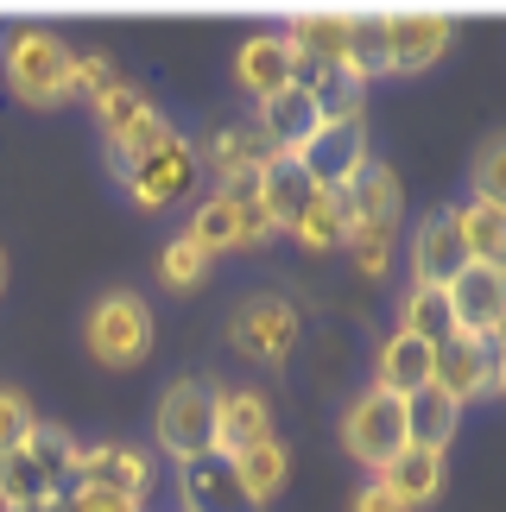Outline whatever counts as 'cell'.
Masks as SVG:
<instances>
[{
  "mask_svg": "<svg viewBox=\"0 0 506 512\" xmlns=\"http://www.w3.org/2000/svg\"><path fill=\"white\" fill-rule=\"evenodd\" d=\"M70 45L45 26H19L7 38V89L19 95L26 108H51L70 95Z\"/></svg>",
  "mask_w": 506,
  "mask_h": 512,
  "instance_id": "obj_1",
  "label": "cell"
},
{
  "mask_svg": "<svg viewBox=\"0 0 506 512\" xmlns=\"http://www.w3.org/2000/svg\"><path fill=\"white\" fill-rule=\"evenodd\" d=\"M342 443H348V456H355L367 475H386V468L412 449V443H405V399L367 386L361 399L342 411Z\"/></svg>",
  "mask_w": 506,
  "mask_h": 512,
  "instance_id": "obj_2",
  "label": "cell"
},
{
  "mask_svg": "<svg viewBox=\"0 0 506 512\" xmlns=\"http://www.w3.org/2000/svg\"><path fill=\"white\" fill-rule=\"evenodd\" d=\"M159 449L178 468L216 456V386L209 380L165 386V399H159Z\"/></svg>",
  "mask_w": 506,
  "mask_h": 512,
  "instance_id": "obj_3",
  "label": "cell"
},
{
  "mask_svg": "<svg viewBox=\"0 0 506 512\" xmlns=\"http://www.w3.org/2000/svg\"><path fill=\"white\" fill-rule=\"evenodd\" d=\"M89 354L102 367H140L152 354V310L140 304V291H108L89 310Z\"/></svg>",
  "mask_w": 506,
  "mask_h": 512,
  "instance_id": "obj_4",
  "label": "cell"
},
{
  "mask_svg": "<svg viewBox=\"0 0 506 512\" xmlns=\"http://www.w3.org/2000/svg\"><path fill=\"white\" fill-rule=\"evenodd\" d=\"M298 159H304L310 177H317L323 196H342L367 171V121H323Z\"/></svg>",
  "mask_w": 506,
  "mask_h": 512,
  "instance_id": "obj_5",
  "label": "cell"
},
{
  "mask_svg": "<svg viewBox=\"0 0 506 512\" xmlns=\"http://www.w3.org/2000/svg\"><path fill=\"white\" fill-rule=\"evenodd\" d=\"M228 342H235L247 361H266L279 367L291 348H298V310L285 298H247L235 310V323H228Z\"/></svg>",
  "mask_w": 506,
  "mask_h": 512,
  "instance_id": "obj_6",
  "label": "cell"
},
{
  "mask_svg": "<svg viewBox=\"0 0 506 512\" xmlns=\"http://www.w3.org/2000/svg\"><path fill=\"white\" fill-rule=\"evenodd\" d=\"M494 380H500V348L488 342V336H443L437 342V392H450L456 405H469V399H481V392H494Z\"/></svg>",
  "mask_w": 506,
  "mask_h": 512,
  "instance_id": "obj_7",
  "label": "cell"
},
{
  "mask_svg": "<svg viewBox=\"0 0 506 512\" xmlns=\"http://www.w3.org/2000/svg\"><path fill=\"white\" fill-rule=\"evenodd\" d=\"M456 38L450 13H386V76L431 70Z\"/></svg>",
  "mask_w": 506,
  "mask_h": 512,
  "instance_id": "obj_8",
  "label": "cell"
},
{
  "mask_svg": "<svg viewBox=\"0 0 506 512\" xmlns=\"http://www.w3.org/2000/svg\"><path fill=\"white\" fill-rule=\"evenodd\" d=\"M121 184L133 190V203L140 209H165V203H178V196L197 184V146L184 140V133H171V140L152 152V159H140Z\"/></svg>",
  "mask_w": 506,
  "mask_h": 512,
  "instance_id": "obj_9",
  "label": "cell"
},
{
  "mask_svg": "<svg viewBox=\"0 0 506 512\" xmlns=\"http://www.w3.org/2000/svg\"><path fill=\"white\" fill-rule=\"evenodd\" d=\"M272 443V405L253 386H216V456L241 462L247 449Z\"/></svg>",
  "mask_w": 506,
  "mask_h": 512,
  "instance_id": "obj_10",
  "label": "cell"
},
{
  "mask_svg": "<svg viewBox=\"0 0 506 512\" xmlns=\"http://www.w3.org/2000/svg\"><path fill=\"white\" fill-rule=\"evenodd\" d=\"M450 310L462 336H488L506 323V266H462L450 279Z\"/></svg>",
  "mask_w": 506,
  "mask_h": 512,
  "instance_id": "obj_11",
  "label": "cell"
},
{
  "mask_svg": "<svg viewBox=\"0 0 506 512\" xmlns=\"http://www.w3.org/2000/svg\"><path fill=\"white\" fill-rule=\"evenodd\" d=\"M469 266V247H462V215L456 209H437L424 215L418 234H412V285H443Z\"/></svg>",
  "mask_w": 506,
  "mask_h": 512,
  "instance_id": "obj_12",
  "label": "cell"
},
{
  "mask_svg": "<svg viewBox=\"0 0 506 512\" xmlns=\"http://www.w3.org/2000/svg\"><path fill=\"white\" fill-rule=\"evenodd\" d=\"M431 380H437V342L412 336V329H393L374 354V386L393 392V399H412V392H424Z\"/></svg>",
  "mask_w": 506,
  "mask_h": 512,
  "instance_id": "obj_13",
  "label": "cell"
},
{
  "mask_svg": "<svg viewBox=\"0 0 506 512\" xmlns=\"http://www.w3.org/2000/svg\"><path fill=\"white\" fill-rule=\"evenodd\" d=\"M317 177L304 171V159L298 152H272V159L260 165V203H266V215L279 228H298L310 209H317Z\"/></svg>",
  "mask_w": 506,
  "mask_h": 512,
  "instance_id": "obj_14",
  "label": "cell"
},
{
  "mask_svg": "<svg viewBox=\"0 0 506 512\" xmlns=\"http://www.w3.org/2000/svg\"><path fill=\"white\" fill-rule=\"evenodd\" d=\"M342 222H348V234H393V222H399V177L367 159V171L342 190Z\"/></svg>",
  "mask_w": 506,
  "mask_h": 512,
  "instance_id": "obj_15",
  "label": "cell"
},
{
  "mask_svg": "<svg viewBox=\"0 0 506 512\" xmlns=\"http://www.w3.org/2000/svg\"><path fill=\"white\" fill-rule=\"evenodd\" d=\"M178 494H184V512H260V506L247 500L235 462H222V456L184 462L178 468Z\"/></svg>",
  "mask_w": 506,
  "mask_h": 512,
  "instance_id": "obj_16",
  "label": "cell"
},
{
  "mask_svg": "<svg viewBox=\"0 0 506 512\" xmlns=\"http://www.w3.org/2000/svg\"><path fill=\"white\" fill-rule=\"evenodd\" d=\"M235 76H241V89L253 95V102H272V95L291 89V76H298V51L285 45V32H260V38L241 45Z\"/></svg>",
  "mask_w": 506,
  "mask_h": 512,
  "instance_id": "obj_17",
  "label": "cell"
},
{
  "mask_svg": "<svg viewBox=\"0 0 506 512\" xmlns=\"http://www.w3.org/2000/svg\"><path fill=\"white\" fill-rule=\"evenodd\" d=\"M272 140V152H304L310 146V133L323 127V114H317V102H310V89H279L272 102H260V121H253Z\"/></svg>",
  "mask_w": 506,
  "mask_h": 512,
  "instance_id": "obj_18",
  "label": "cell"
},
{
  "mask_svg": "<svg viewBox=\"0 0 506 512\" xmlns=\"http://www.w3.org/2000/svg\"><path fill=\"white\" fill-rule=\"evenodd\" d=\"M456 424H462V405L450 399V392L424 386L405 399V443L412 449H431V456H443V449L456 443Z\"/></svg>",
  "mask_w": 506,
  "mask_h": 512,
  "instance_id": "obj_19",
  "label": "cell"
},
{
  "mask_svg": "<svg viewBox=\"0 0 506 512\" xmlns=\"http://www.w3.org/2000/svg\"><path fill=\"white\" fill-rule=\"evenodd\" d=\"M0 506L7 512H57L64 494H57V481L19 449V456H0Z\"/></svg>",
  "mask_w": 506,
  "mask_h": 512,
  "instance_id": "obj_20",
  "label": "cell"
},
{
  "mask_svg": "<svg viewBox=\"0 0 506 512\" xmlns=\"http://www.w3.org/2000/svg\"><path fill=\"white\" fill-rule=\"evenodd\" d=\"M285 45L298 51V64H323L342 70V45H348V13H298L285 32Z\"/></svg>",
  "mask_w": 506,
  "mask_h": 512,
  "instance_id": "obj_21",
  "label": "cell"
},
{
  "mask_svg": "<svg viewBox=\"0 0 506 512\" xmlns=\"http://www.w3.org/2000/svg\"><path fill=\"white\" fill-rule=\"evenodd\" d=\"M89 481L108 487V494H121V500H140L146 506V494H152V462L140 456V449H127V443H95Z\"/></svg>",
  "mask_w": 506,
  "mask_h": 512,
  "instance_id": "obj_22",
  "label": "cell"
},
{
  "mask_svg": "<svg viewBox=\"0 0 506 512\" xmlns=\"http://www.w3.org/2000/svg\"><path fill=\"white\" fill-rule=\"evenodd\" d=\"M342 70L355 76V83H374V76H386V13H348Z\"/></svg>",
  "mask_w": 506,
  "mask_h": 512,
  "instance_id": "obj_23",
  "label": "cell"
},
{
  "mask_svg": "<svg viewBox=\"0 0 506 512\" xmlns=\"http://www.w3.org/2000/svg\"><path fill=\"white\" fill-rule=\"evenodd\" d=\"M380 481L405 500V512H418V506H431L443 494V456H431V449H405Z\"/></svg>",
  "mask_w": 506,
  "mask_h": 512,
  "instance_id": "obj_24",
  "label": "cell"
},
{
  "mask_svg": "<svg viewBox=\"0 0 506 512\" xmlns=\"http://www.w3.org/2000/svg\"><path fill=\"white\" fill-rule=\"evenodd\" d=\"M462 215V247H469V266H506V209L500 203H475L456 209Z\"/></svg>",
  "mask_w": 506,
  "mask_h": 512,
  "instance_id": "obj_25",
  "label": "cell"
},
{
  "mask_svg": "<svg viewBox=\"0 0 506 512\" xmlns=\"http://www.w3.org/2000/svg\"><path fill=\"white\" fill-rule=\"evenodd\" d=\"M184 234L209 253V260H216V253H228V247H241V203H235V196H222V190L203 196Z\"/></svg>",
  "mask_w": 506,
  "mask_h": 512,
  "instance_id": "obj_26",
  "label": "cell"
},
{
  "mask_svg": "<svg viewBox=\"0 0 506 512\" xmlns=\"http://www.w3.org/2000/svg\"><path fill=\"white\" fill-rule=\"evenodd\" d=\"M399 329H412V336H424V342L456 336L450 291H443V285H412V291H405V304H399Z\"/></svg>",
  "mask_w": 506,
  "mask_h": 512,
  "instance_id": "obj_27",
  "label": "cell"
},
{
  "mask_svg": "<svg viewBox=\"0 0 506 512\" xmlns=\"http://www.w3.org/2000/svg\"><path fill=\"white\" fill-rule=\"evenodd\" d=\"M235 475H241V487H247V500H253V506H266V500L285 487V475H291L285 443L272 437V443H260V449H247V456L235 462Z\"/></svg>",
  "mask_w": 506,
  "mask_h": 512,
  "instance_id": "obj_28",
  "label": "cell"
},
{
  "mask_svg": "<svg viewBox=\"0 0 506 512\" xmlns=\"http://www.w3.org/2000/svg\"><path fill=\"white\" fill-rule=\"evenodd\" d=\"M171 133H178V127H171V121H165V114H152V108H146V114H140V121H133V127L121 133V140H114V146H108V159H114V171H121V177H127V171H133V165H140V159H152V152H159V146L171 140Z\"/></svg>",
  "mask_w": 506,
  "mask_h": 512,
  "instance_id": "obj_29",
  "label": "cell"
},
{
  "mask_svg": "<svg viewBox=\"0 0 506 512\" xmlns=\"http://www.w3.org/2000/svg\"><path fill=\"white\" fill-rule=\"evenodd\" d=\"M298 247H310V253H329V247H342L348 241V222H342V196H317V209L304 215L298 228Z\"/></svg>",
  "mask_w": 506,
  "mask_h": 512,
  "instance_id": "obj_30",
  "label": "cell"
},
{
  "mask_svg": "<svg viewBox=\"0 0 506 512\" xmlns=\"http://www.w3.org/2000/svg\"><path fill=\"white\" fill-rule=\"evenodd\" d=\"M114 83H121V70H114L108 51H76V57H70V95H83L89 108L102 102Z\"/></svg>",
  "mask_w": 506,
  "mask_h": 512,
  "instance_id": "obj_31",
  "label": "cell"
},
{
  "mask_svg": "<svg viewBox=\"0 0 506 512\" xmlns=\"http://www.w3.org/2000/svg\"><path fill=\"white\" fill-rule=\"evenodd\" d=\"M152 102H146V95L140 89H133V83H114L108 95H102V102H95V121H102V140L114 146V140H121V133L133 127V121H140V114H146Z\"/></svg>",
  "mask_w": 506,
  "mask_h": 512,
  "instance_id": "obj_32",
  "label": "cell"
},
{
  "mask_svg": "<svg viewBox=\"0 0 506 512\" xmlns=\"http://www.w3.org/2000/svg\"><path fill=\"white\" fill-rule=\"evenodd\" d=\"M32 430H38V411L26 392H13V386H0V456H19V449L32 443Z\"/></svg>",
  "mask_w": 506,
  "mask_h": 512,
  "instance_id": "obj_33",
  "label": "cell"
},
{
  "mask_svg": "<svg viewBox=\"0 0 506 512\" xmlns=\"http://www.w3.org/2000/svg\"><path fill=\"white\" fill-rule=\"evenodd\" d=\"M469 177H475V196H481V203H500L506 209V133H488V140H481Z\"/></svg>",
  "mask_w": 506,
  "mask_h": 512,
  "instance_id": "obj_34",
  "label": "cell"
},
{
  "mask_svg": "<svg viewBox=\"0 0 506 512\" xmlns=\"http://www.w3.org/2000/svg\"><path fill=\"white\" fill-rule=\"evenodd\" d=\"M159 272H165V285H171V291H190V285H203V272H209V253H203L197 241H190V234H178V241L165 247Z\"/></svg>",
  "mask_w": 506,
  "mask_h": 512,
  "instance_id": "obj_35",
  "label": "cell"
},
{
  "mask_svg": "<svg viewBox=\"0 0 506 512\" xmlns=\"http://www.w3.org/2000/svg\"><path fill=\"white\" fill-rule=\"evenodd\" d=\"M70 443H76L70 430H57V424H38V430H32V443H26V456H32V462H38V468H45V475L57 481V475H64V456H70Z\"/></svg>",
  "mask_w": 506,
  "mask_h": 512,
  "instance_id": "obj_36",
  "label": "cell"
},
{
  "mask_svg": "<svg viewBox=\"0 0 506 512\" xmlns=\"http://www.w3.org/2000/svg\"><path fill=\"white\" fill-rule=\"evenodd\" d=\"M342 247H348V260H355L361 279H380L386 260H393V234H348Z\"/></svg>",
  "mask_w": 506,
  "mask_h": 512,
  "instance_id": "obj_37",
  "label": "cell"
},
{
  "mask_svg": "<svg viewBox=\"0 0 506 512\" xmlns=\"http://www.w3.org/2000/svg\"><path fill=\"white\" fill-rule=\"evenodd\" d=\"M64 512H146L140 500H121V494H108V487H95V481H76V494Z\"/></svg>",
  "mask_w": 506,
  "mask_h": 512,
  "instance_id": "obj_38",
  "label": "cell"
},
{
  "mask_svg": "<svg viewBox=\"0 0 506 512\" xmlns=\"http://www.w3.org/2000/svg\"><path fill=\"white\" fill-rule=\"evenodd\" d=\"M279 234V222L266 215V203L253 196V203H241V247H260V241H272Z\"/></svg>",
  "mask_w": 506,
  "mask_h": 512,
  "instance_id": "obj_39",
  "label": "cell"
},
{
  "mask_svg": "<svg viewBox=\"0 0 506 512\" xmlns=\"http://www.w3.org/2000/svg\"><path fill=\"white\" fill-rule=\"evenodd\" d=\"M355 512H405V500H399L393 487H386V481L374 475V481H367L361 494H355Z\"/></svg>",
  "mask_w": 506,
  "mask_h": 512,
  "instance_id": "obj_40",
  "label": "cell"
},
{
  "mask_svg": "<svg viewBox=\"0 0 506 512\" xmlns=\"http://www.w3.org/2000/svg\"><path fill=\"white\" fill-rule=\"evenodd\" d=\"M494 392H506V348H500V380H494Z\"/></svg>",
  "mask_w": 506,
  "mask_h": 512,
  "instance_id": "obj_41",
  "label": "cell"
},
{
  "mask_svg": "<svg viewBox=\"0 0 506 512\" xmlns=\"http://www.w3.org/2000/svg\"><path fill=\"white\" fill-rule=\"evenodd\" d=\"M0 279H7V253H0Z\"/></svg>",
  "mask_w": 506,
  "mask_h": 512,
  "instance_id": "obj_42",
  "label": "cell"
}]
</instances>
